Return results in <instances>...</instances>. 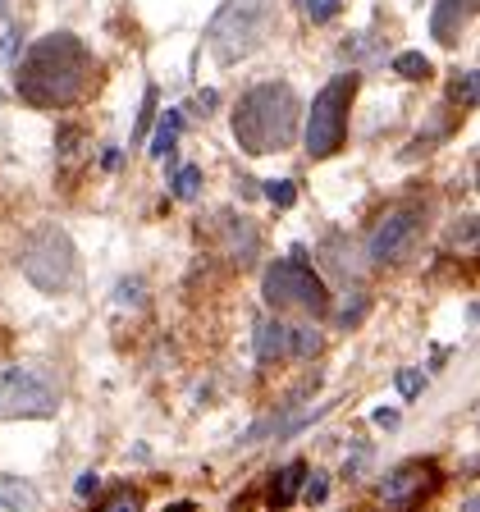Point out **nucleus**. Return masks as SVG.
I'll return each instance as SVG.
<instances>
[{
    "instance_id": "393cba45",
    "label": "nucleus",
    "mask_w": 480,
    "mask_h": 512,
    "mask_svg": "<svg viewBox=\"0 0 480 512\" xmlns=\"http://www.w3.org/2000/svg\"><path fill=\"white\" fill-rule=\"evenodd\" d=\"M366 316V298H362V293H357V298H348V307H343V325H352V320H362Z\"/></svg>"
},
{
    "instance_id": "6e6552de",
    "label": "nucleus",
    "mask_w": 480,
    "mask_h": 512,
    "mask_svg": "<svg viewBox=\"0 0 480 512\" xmlns=\"http://www.w3.org/2000/svg\"><path fill=\"white\" fill-rule=\"evenodd\" d=\"M416 238H421V206H398V211H389L375 224L366 252H371L375 266H394L416 247Z\"/></svg>"
},
{
    "instance_id": "423d86ee",
    "label": "nucleus",
    "mask_w": 480,
    "mask_h": 512,
    "mask_svg": "<svg viewBox=\"0 0 480 512\" xmlns=\"http://www.w3.org/2000/svg\"><path fill=\"white\" fill-rule=\"evenodd\" d=\"M60 412V380L46 366H14L0 380V421H28V416Z\"/></svg>"
},
{
    "instance_id": "cd10ccee",
    "label": "nucleus",
    "mask_w": 480,
    "mask_h": 512,
    "mask_svg": "<svg viewBox=\"0 0 480 512\" xmlns=\"http://www.w3.org/2000/svg\"><path fill=\"white\" fill-rule=\"evenodd\" d=\"M375 426H389V430H394L398 426V412H394V407H380V412H375Z\"/></svg>"
},
{
    "instance_id": "c85d7f7f",
    "label": "nucleus",
    "mask_w": 480,
    "mask_h": 512,
    "mask_svg": "<svg viewBox=\"0 0 480 512\" xmlns=\"http://www.w3.org/2000/svg\"><path fill=\"white\" fill-rule=\"evenodd\" d=\"M165 512H197V508H192V503H170Z\"/></svg>"
},
{
    "instance_id": "ddd939ff",
    "label": "nucleus",
    "mask_w": 480,
    "mask_h": 512,
    "mask_svg": "<svg viewBox=\"0 0 480 512\" xmlns=\"http://www.w3.org/2000/svg\"><path fill=\"white\" fill-rule=\"evenodd\" d=\"M302 476H307V462H288V467L275 476V485H270V508L279 512V508H288V503L298 499Z\"/></svg>"
},
{
    "instance_id": "7ed1b4c3",
    "label": "nucleus",
    "mask_w": 480,
    "mask_h": 512,
    "mask_svg": "<svg viewBox=\"0 0 480 512\" xmlns=\"http://www.w3.org/2000/svg\"><path fill=\"white\" fill-rule=\"evenodd\" d=\"M279 0H224L206 28V46L220 64H238L252 51H261L275 28Z\"/></svg>"
},
{
    "instance_id": "1a4fd4ad",
    "label": "nucleus",
    "mask_w": 480,
    "mask_h": 512,
    "mask_svg": "<svg viewBox=\"0 0 480 512\" xmlns=\"http://www.w3.org/2000/svg\"><path fill=\"white\" fill-rule=\"evenodd\" d=\"M435 480H439V476H435V462H426V458L403 462L394 476L384 480V499H389V503H412L416 494H426Z\"/></svg>"
},
{
    "instance_id": "f03ea898",
    "label": "nucleus",
    "mask_w": 480,
    "mask_h": 512,
    "mask_svg": "<svg viewBox=\"0 0 480 512\" xmlns=\"http://www.w3.org/2000/svg\"><path fill=\"white\" fill-rule=\"evenodd\" d=\"M234 138L247 156H270L298 138V92L288 83H256L234 110Z\"/></svg>"
},
{
    "instance_id": "6ab92c4d",
    "label": "nucleus",
    "mask_w": 480,
    "mask_h": 512,
    "mask_svg": "<svg viewBox=\"0 0 480 512\" xmlns=\"http://www.w3.org/2000/svg\"><path fill=\"white\" fill-rule=\"evenodd\" d=\"M197 188H202V170H197V165H183V170L174 174V197L192 202V197H197Z\"/></svg>"
},
{
    "instance_id": "aec40b11",
    "label": "nucleus",
    "mask_w": 480,
    "mask_h": 512,
    "mask_svg": "<svg viewBox=\"0 0 480 512\" xmlns=\"http://www.w3.org/2000/svg\"><path fill=\"white\" fill-rule=\"evenodd\" d=\"M453 101H462V106H476V69H467V74L453 78Z\"/></svg>"
},
{
    "instance_id": "412c9836",
    "label": "nucleus",
    "mask_w": 480,
    "mask_h": 512,
    "mask_svg": "<svg viewBox=\"0 0 480 512\" xmlns=\"http://www.w3.org/2000/svg\"><path fill=\"white\" fill-rule=\"evenodd\" d=\"M266 197H270L275 206H293V202H298V188H293L288 179H270V183H266Z\"/></svg>"
},
{
    "instance_id": "39448f33",
    "label": "nucleus",
    "mask_w": 480,
    "mask_h": 512,
    "mask_svg": "<svg viewBox=\"0 0 480 512\" xmlns=\"http://www.w3.org/2000/svg\"><path fill=\"white\" fill-rule=\"evenodd\" d=\"M357 96V74H339L334 83L320 87V96L311 101L307 115V151L316 160L339 156V147L348 142V110Z\"/></svg>"
},
{
    "instance_id": "f3484780",
    "label": "nucleus",
    "mask_w": 480,
    "mask_h": 512,
    "mask_svg": "<svg viewBox=\"0 0 480 512\" xmlns=\"http://www.w3.org/2000/svg\"><path fill=\"white\" fill-rule=\"evenodd\" d=\"M316 352H320V334L311 330V325H293V352H288V357H302V362H307Z\"/></svg>"
},
{
    "instance_id": "a211bd4d",
    "label": "nucleus",
    "mask_w": 480,
    "mask_h": 512,
    "mask_svg": "<svg viewBox=\"0 0 480 512\" xmlns=\"http://www.w3.org/2000/svg\"><path fill=\"white\" fill-rule=\"evenodd\" d=\"M298 10L307 14L311 23H330L334 14L343 10V0H298Z\"/></svg>"
},
{
    "instance_id": "a878e982",
    "label": "nucleus",
    "mask_w": 480,
    "mask_h": 512,
    "mask_svg": "<svg viewBox=\"0 0 480 512\" xmlns=\"http://www.w3.org/2000/svg\"><path fill=\"white\" fill-rule=\"evenodd\" d=\"M74 494H78V499H92V494H96V471H83V476L74 480Z\"/></svg>"
},
{
    "instance_id": "5701e85b",
    "label": "nucleus",
    "mask_w": 480,
    "mask_h": 512,
    "mask_svg": "<svg viewBox=\"0 0 480 512\" xmlns=\"http://www.w3.org/2000/svg\"><path fill=\"white\" fill-rule=\"evenodd\" d=\"M421 384H426V375L421 371H398V394L403 398H416L421 394Z\"/></svg>"
},
{
    "instance_id": "20e7f679",
    "label": "nucleus",
    "mask_w": 480,
    "mask_h": 512,
    "mask_svg": "<svg viewBox=\"0 0 480 512\" xmlns=\"http://www.w3.org/2000/svg\"><path fill=\"white\" fill-rule=\"evenodd\" d=\"M19 266H23V275H28V284H37L42 293L74 288V279H78L74 238L64 234V229H55V224H42V229L28 234V243H23Z\"/></svg>"
},
{
    "instance_id": "bb28decb",
    "label": "nucleus",
    "mask_w": 480,
    "mask_h": 512,
    "mask_svg": "<svg viewBox=\"0 0 480 512\" xmlns=\"http://www.w3.org/2000/svg\"><path fill=\"white\" fill-rule=\"evenodd\" d=\"M14 46H19V32H5V42H0V60L5 64L14 60Z\"/></svg>"
},
{
    "instance_id": "9d476101",
    "label": "nucleus",
    "mask_w": 480,
    "mask_h": 512,
    "mask_svg": "<svg viewBox=\"0 0 480 512\" xmlns=\"http://www.w3.org/2000/svg\"><path fill=\"white\" fill-rule=\"evenodd\" d=\"M476 19V0H439L435 14H430V32H435L439 46H458L462 28Z\"/></svg>"
},
{
    "instance_id": "b1692460",
    "label": "nucleus",
    "mask_w": 480,
    "mask_h": 512,
    "mask_svg": "<svg viewBox=\"0 0 480 512\" xmlns=\"http://www.w3.org/2000/svg\"><path fill=\"white\" fill-rule=\"evenodd\" d=\"M151 110H156V87H147V101H142V119H138V128H133V138H142V133H147Z\"/></svg>"
},
{
    "instance_id": "0eeeda50",
    "label": "nucleus",
    "mask_w": 480,
    "mask_h": 512,
    "mask_svg": "<svg viewBox=\"0 0 480 512\" xmlns=\"http://www.w3.org/2000/svg\"><path fill=\"white\" fill-rule=\"evenodd\" d=\"M261 293L279 311H311V316H320V311L330 307L325 279L302 261V252H293V261H275L266 270V279H261Z\"/></svg>"
},
{
    "instance_id": "4be33fe9",
    "label": "nucleus",
    "mask_w": 480,
    "mask_h": 512,
    "mask_svg": "<svg viewBox=\"0 0 480 512\" xmlns=\"http://www.w3.org/2000/svg\"><path fill=\"white\" fill-rule=\"evenodd\" d=\"M302 480H307V490H302V499H307L311 508H316V503H325V494H330V480L320 476V471H316V476H302Z\"/></svg>"
},
{
    "instance_id": "f257e3e1",
    "label": "nucleus",
    "mask_w": 480,
    "mask_h": 512,
    "mask_svg": "<svg viewBox=\"0 0 480 512\" xmlns=\"http://www.w3.org/2000/svg\"><path fill=\"white\" fill-rule=\"evenodd\" d=\"M92 78H96L92 51L78 42L74 32H51V37H42V42L23 55L14 87H19V96L28 106L64 110V106H74V101H83Z\"/></svg>"
},
{
    "instance_id": "f8f14e48",
    "label": "nucleus",
    "mask_w": 480,
    "mask_h": 512,
    "mask_svg": "<svg viewBox=\"0 0 480 512\" xmlns=\"http://www.w3.org/2000/svg\"><path fill=\"white\" fill-rule=\"evenodd\" d=\"M0 512H42V494L23 476H0Z\"/></svg>"
},
{
    "instance_id": "4468645a",
    "label": "nucleus",
    "mask_w": 480,
    "mask_h": 512,
    "mask_svg": "<svg viewBox=\"0 0 480 512\" xmlns=\"http://www.w3.org/2000/svg\"><path fill=\"white\" fill-rule=\"evenodd\" d=\"M179 128H183V115L179 110H165L160 115V128H156V138H151V156H170L174 151V142H179Z\"/></svg>"
},
{
    "instance_id": "2eb2a0df",
    "label": "nucleus",
    "mask_w": 480,
    "mask_h": 512,
    "mask_svg": "<svg viewBox=\"0 0 480 512\" xmlns=\"http://www.w3.org/2000/svg\"><path fill=\"white\" fill-rule=\"evenodd\" d=\"M101 512H142V494L133 490V485H119L115 494H106Z\"/></svg>"
},
{
    "instance_id": "9b49d317",
    "label": "nucleus",
    "mask_w": 480,
    "mask_h": 512,
    "mask_svg": "<svg viewBox=\"0 0 480 512\" xmlns=\"http://www.w3.org/2000/svg\"><path fill=\"white\" fill-rule=\"evenodd\" d=\"M288 352H293V325L284 320H266L261 330H256V362H284Z\"/></svg>"
},
{
    "instance_id": "dca6fc26",
    "label": "nucleus",
    "mask_w": 480,
    "mask_h": 512,
    "mask_svg": "<svg viewBox=\"0 0 480 512\" xmlns=\"http://www.w3.org/2000/svg\"><path fill=\"white\" fill-rule=\"evenodd\" d=\"M394 74H403V78H430V74H435V69H430V60H426V55L403 51V55H394Z\"/></svg>"
}]
</instances>
